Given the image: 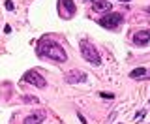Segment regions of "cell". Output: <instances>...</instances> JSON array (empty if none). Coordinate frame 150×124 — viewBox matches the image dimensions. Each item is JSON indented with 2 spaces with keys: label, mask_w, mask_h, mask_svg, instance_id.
I'll list each match as a JSON object with an SVG mask.
<instances>
[{
  "label": "cell",
  "mask_w": 150,
  "mask_h": 124,
  "mask_svg": "<svg viewBox=\"0 0 150 124\" xmlns=\"http://www.w3.org/2000/svg\"><path fill=\"white\" fill-rule=\"evenodd\" d=\"M38 55L47 56V58L56 60V62H66V58H68L64 47L60 43H56V41H53V40H49V38H41L40 47H38Z\"/></svg>",
  "instance_id": "6da1fadb"
},
{
  "label": "cell",
  "mask_w": 150,
  "mask_h": 124,
  "mask_svg": "<svg viewBox=\"0 0 150 124\" xmlns=\"http://www.w3.org/2000/svg\"><path fill=\"white\" fill-rule=\"evenodd\" d=\"M81 55H83V58L84 60H88V62H92V64H100L101 58H100V53L96 51V47L90 45L88 41H81Z\"/></svg>",
  "instance_id": "7a4b0ae2"
},
{
  "label": "cell",
  "mask_w": 150,
  "mask_h": 124,
  "mask_svg": "<svg viewBox=\"0 0 150 124\" xmlns=\"http://www.w3.org/2000/svg\"><path fill=\"white\" fill-rule=\"evenodd\" d=\"M122 21H124V17H122L120 13H107V15H103L100 19V25L105 26V28H109V30H115Z\"/></svg>",
  "instance_id": "3957f363"
},
{
  "label": "cell",
  "mask_w": 150,
  "mask_h": 124,
  "mask_svg": "<svg viewBox=\"0 0 150 124\" xmlns=\"http://www.w3.org/2000/svg\"><path fill=\"white\" fill-rule=\"evenodd\" d=\"M23 81H25V83H30V85H36L38 88H43V87H45V79L41 77V75L38 73L36 70L26 71V73H25V77H23Z\"/></svg>",
  "instance_id": "277c9868"
},
{
  "label": "cell",
  "mask_w": 150,
  "mask_h": 124,
  "mask_svg": "<svg viewBox=\"0 0 150 124\" xmlns=\"http://www.w3.org/2000/svg\"><path fill=\"white\" fill-rule=\"evenodd\" d=\"M133 41L135 45H144L150 41V30H139L133 34Z\"/></svg>",
  "instance_id": "5b68a950"
},
{
  "label": "cell",
  "mask_w": 150,
  "mask_h": 124,
  "mask_svg": "<svg viewBox=\"0 0 150 124\" xmlns=\"http://www.w3.org/2000/svg\"><path fill=\"white\" fill-rule=\"evenodd\" d=\"M43 120H45V113L43 111H36V113H32V115L25 117V124H41Z\"/></svg>",
  "instance_id": "8992f818"
},
{
  "label": "cell",
  "mask_w": 150,
  "mask_h": 124,
  "mask_svg": "<svg viewBox=\"0 0 150 124\" xmlns=\"http://www.w3.org/2000/svg\"><path fill=\"white\" fill-rule=\"evenodd\" d=\"M66 81L68 83H81V81H86V73L84 71H69L66 75Z\"/></svg>",
  "instance_id": "52a82bcc"
},
{
  "label": "cell",
  "mask_w": 150,
  "mask_h": 124,
  "mask_svg": "<svg viewBox=\"0 0 150 124\" xmlns=\"http://www.w3.org/2000/svg\"><path fill=\"white\" fill-rule=\"evenodd\" d=\"M58 2H60V6L66 9V19H69L75 13V2L73 0H58Z\"/></svg>",
  "instance_id": "ba28073f"
},
{
  "label": "cell",
  "mask_w": 150,
  "mask_h": 124,
  "mask_svg": "<svg viewBox=\"0 0 150 124\" xmlns=\"http://www.w3.org/2000/svg\"><path fill=\"white\" fill-rule=\"evenodd\" d=\"M92 8L96 9V11H109V9H111V2H105V0H96V2L92 4Z\"/></svg>",
  "instance_id": "9c48e42d"
},
{
  "label": "cell",
  "mask_w": 150,
  "mask_h": 124,
  "mask_svg": "<svg viewBox=\"0 0 150 124\" xmlns=\"http://www.w3.org/2000/svg\"><path fill=\"white\" fill-rule=\"evenodd\" d=\"M146 73H148V71L144 70V68H137V70H133V71L129 73V77H133V79H139V77H143V75H146Z\"/></svg>",
  "instance_id": "30bf717a"
},
{
  "label": "cell",
  "mask_w": 150,
  "mask_h": 124,
  "mask_svg": "<svg viewBox=\"0 0 150 124\" xmlns=\"http://www.w3.org/2000/svg\"><path fill=\"white\" fill-rule=\"evenodd\" d=\"M25 102H32V103H36L38 100H36V98H32V96H25Z\"/></svg>",
  "instance_id": "8fae6325"
},
{
  "label": "cell",
  "mask_w": 150,
  "mask_h": 124,
  "mask_svg": "<svg viewBox=\"0 0 150 124\" xmlns=\"http://www.w3.org/2000/svg\"><path fill=\"white\" fill-rule=\"evenodd\" d=\"M6 9H9V11H11V9H13V4L9 2V0H8V2H6Z\"/></svg>",
  "instance_id": "7c38bea8"
},
{
  "label": "cell",
  "mask_w": 150,
  "mask_h": 124,
  "mask_svg": "<svg viewBox=\"0 0 150 124\" xmlns=\"http://www.w3.org/2000/svg\"><path fill=\"white\" fill-rule=\"evenodd\" d=\"M120 2H129V0H120Z\"/></svg>",
  "instance_id": "4fadbf2b"
},
{
  "label": "cell",
  "mask_w": 150,
  "mask_h": 124,
  "mask_svg": "<svg viewBox=\"0 0 150 124\" xmlns=\"http://www.w3.org/2000/svg\"><path fill=\"white\" fill-rule=\"evenodd\" d=\"M146 11H148V13H150V8H146Z\"/></svg>",
  "instance_id": "5bb4252c"
}]
</instances>
